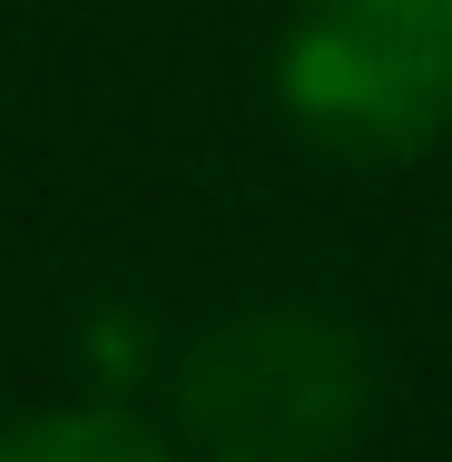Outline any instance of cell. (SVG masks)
Listing matches in <instances>:
<instances>
[{
  "instance_id": "cell-3",
  "label": "cell",
  "mask_w": 452,
  "mask_h": 462,
  "mask_svg": "<svg viewBox=\"0 0 452 462\" xmlns=\"http://www.w3.org/2000/svg\"><path fill=\"white\" fill-rule=\"evenodd\" d=\"M0 462H178V453L128 403H60V413L0 423Z\"/></svg>"
},
{
  "instance_id": "cell-1",
  "label": "cell",
  "mask_w": 452,
  "mask_h": 462,
  "mask_svg": "<svg viewBox=\"0 0 452 462\" xmlns=\"http://www.w3.org/2000/svg\"><path fill=\"white\" fill-rule=\"evenodd\" d=\"M178 423L207 462H335L374 423V355L325 305H236L187 345Z\"/></svg>"
},
{
  "instance_id": "cell-2",
  "label": "cell",
  "mask_w": 452,
  "mask_h": 462,
  "mask_svg": "<svg viewBox=\"0 0 452 462\" xmlns=\"http://www.w3.org/2000/svg\"><path fill=\"white\" fill-rule=\"evenodd\" d=\"M275 98L325 158H423L452 138V0H295L275 40Z\"/></svg>"
}]
</instances>
